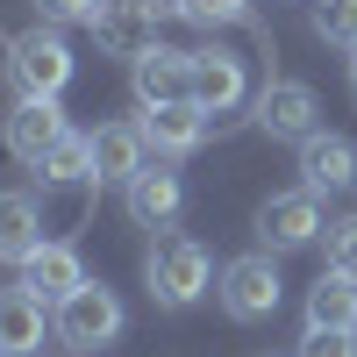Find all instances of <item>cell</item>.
Instances as JSON below:
<instances>
[{
    "mask_svg": "<svg viewBox=\"0 0 357 357\" xmlns=\"http://www.w3.org/2000/svg\"><path fill=\"white\" fill-rule=\"evenodd\" d=\"M8 86L15 100H57L72 86V43L57 36V22H36L8 43Z\"/></svg>",
    "mask_w": 357,
    "mask_h": 357,
    "instance_id": "cell-1",
    "label": "cell"
},
{
    "mask_svg": "<svg viewBox=\"0 0 357 357\" xmlns=\"http://www.w3.org/2000/svg\"><path fill=\"white\" fill-rule=\"evenodd\" d=\"M122 293H114V286H100V279H86L79 293H65V301H57L50 307V336L57 343H72L79 357H100L114 336H122Z\"/></svg>",
    "mask_w": 357,
    "mask_h": 357,
    "instance_id": "cell-2",
    "label": "cell"
},
{
    "mask_svg": "<svg viewBox=\"0 0 357 357\" xmlns=\"http://www.w3.org/2000/svg\"><path fill=\"white\" fill-rule=\"evenodd\" d=\"M143 286H151L158 307H193L207 286H215V257H207L193 236H158L151 257H143Z\"/></svg>",
    "mask_w": 357,
    "mask_h": 357,
    "instance_id": "cell-3",
    "label": "cell"
},
{
    "mask_svg": "<svg viewBox=\"0 0 357 357\" xmlns=\"http://www.w3.org/2000/svg\"><path fill=\"white\" fill-rule=\"evenodd\" d=\"M279 264H272V250H250V257H229L222 264V279H215V293H222V314L229 321H272L279 314Z\"/></svg>",
    "mask_w": 357,
    "mask_h": 357,
    "instance_id": "cell-4",
    "label": "cell"
},
{
    "mask_svg": "<svg viewBox=\"0 0 357 357\" xmlns=\"http://www.w3.org/2000/svg\"><path fill=\"white\" fill-rule=\"evenodd\" d=\"M172 15H178L172 0H100V15L86 22V29H93V43H100L107 57H143Z\"/></svg>",
    "mask_w": 357,
    "mask_h": 357,
    "instance_id": "cell-5",
    "label": "cell"
},
{
    "mask_svg": "<svg viewBox=\"0 0 357 357\" xmlns=\"http://www.w3.org/2000/svg\"><path fill=\"white\" fill-rule=\"evenodd\" d=\"M250 122L264 136H279V143H307L314 122H321V100H314V86L307 79H264L257 86V114Z\"/></svg>",
    "mask_w": 357,
    "mask_h": 357,
    "instance_id": "cell-6",
    "label": "cell"
},
{
    "mask_svg": "<svg viewBox=\"0 0 357 357\" xmlns=\"http://www.w3.org/2000/svg\"><path fill=\"white\" fill-rule=\"evenodd\" d=\"M321 193H307V186H293V193H272L257 207V243L264 250H307V243H321Z\"/></svg>",
    "mask_w": 357,
    "mask_h": 357,
    "instance_id": "cell-7",
    "label": "cell"
},
{
    "mask_svg": "<svg viewBox=\"0 0 357 357\" xmlns=\"http://www.w3.org/2000/svg\"><path fill=\"white\" fill-rule=\"evenodd\" d=\"M129 86H136V107L193 100V50H165V43H151L143 57H129Z\"/></svg>",
    "mask_w": 357,
    "mask_h": 357,
    "instance_id": "cell-8",
    "label": "cell"
},
{
    "mask_svg": "<svg viewBox=\"0 0 357 357\" xmlns=\"http://www.w3.org/2000/svg\"><path fill=\"white\" fill-rule=\"evenodd\" d=\"M65 136H72V122H65V107H57V100H15V107H8V151H15L29 172H36Z\"/></svg>",
    "mask_w": 357,
    "mask_h": 357,
    "instance_id": "cell-9",
    "label": "cell"
},
{
    "mask_svg": "<svg viewBox=\"0 0 357 357\" xmlns=\"http://www.w3.org/2000/svg\"><path fill=\"white\" fill-rule=\"evenodd\" d=\"M86 151H93V186H129V178L151 165V143H143L136 122H100L86 136Z\"/></svg>",
    "mask_w": 357,
    "mask_h": 357,
    "instance_id": "cell-10",
    "label": "cell"
},
{
    "mask_svg": "<svg viewBox=\"0 0 357 357\" xmlns=\"http://www.w3.org/2000/svg\"><path fill=\"white\" fill-rule=\"evenodd\" d=\"M136 129H143V143H151L158 158H193L200 143H207V107H193V100L143 107V114H136Z\"/></svg>",
    "mask_w": 357,
    "mask_h": 357,
    "instance_id": "cell-11",
    "label": "cell"
},
{
    "mask_svg": "<svg viewBox=\"0 0 357 357\" xmlns=\"http://www.w3.org/2000/svg\"><path fill=\"white\" fill-rule=\"evenodd\" d=\"M50 329V301H36L22 279L0 286V357H36Z\"/></svg>",
    "mask_w": 357,
    "mask_h": 357,
    "instance_id": "cell-12",
    "label": "cell"
},
{
    "mask_svg": "<svg viewBox=\"0 0 357 357\" xmlns=\"http://www.w3.org/2000/svg\"><path fill=\"white\" fill-rule=\"evenodd\" d=\"M122 200H129V222L136 229H172L178 207H186V186H178V172H165V165H143L122 186Z\"/></svg>",
    "mask_w": 357,
    "mask_h": 357,
    "instance_id": "cell-13",
    "label": "cell"
},
{
    "mask_svg": "<svg viewBox=\"0 0 357 357\" xmlns=\"http://www.w3.org/2000/svg\"><path fill=\"white\" fill-rule=\"evenodd\" d=\"M301 186H307V193H350V186H357V143L314 129V136L301 143Z\"/></svg>",
    "mask_w": 357,
    "mask_h": 357,
    "instance_id": "cell-14",
    "label": "cell"
},
{
    "mask_svg": "<svg viewBox=\"0 0 357 357\" xmlns=\"http://www.w3.org/2000/svg\"><path fill=\"white\" fill-rule=\"evenodd\" d=\"M236 100H243V57L236 50H193V107L207 114H229Z\"/></svg>",
    "mask_w": 357,
    "mask_h": 357,
    "instance_id": "cell-15",
    "label": "cell"
},
{
    "mask_svg": "<svg viewBox=\"0 0 357 357\" xmlns=\"http://www.w3.org/2000/svg\"><path fill=\"white\" fill-rule=\"evenodd\" d=\"M22 286L36 293V301H50V307H57L65 293H79V286H86V264H79V250H72V243H43L36 257L22 264Z\"/></svg>",
    "mask_w": 357,
    "mask_h": 357,
    "instance_id": "cell-16",
    "label": "cell"
},
{
    "mask_svg": "<svg viewBox=\"0 0 357 357\" xmlns=\"http://www.w3.org/2000/svg\"><path fill=\"white\" fill-rule=\"evenodd\" d=\"M43 250V215H36V200L29 193H0V264H22Z\"/></svg>",
    "mask_w": 357,
    "mask_h": 357,
    "instance_id": "cell-17",
    "label": "cell"
},
{
    "mask_svg": "<svg viewBox=\"0 0 357 357\" xmlns=\"http://www.w3.org/2000/svg\"><path fill=\"white\" fill-rule=\"evenodd\" d=\"M307 321L314 329H357V272H321L307 286Z\"/></svg>",
    "mask_w": 357,
    "mask_h": 357,
    "instance_id": "cell-18",
    "label": "cell"
},
{
    "mask_svg": "<svg viewBox=\"0 0 357 357\" xmlns=\"http://www.w3.org/2000/svg\"><path fill=\"white\" fill-rule=\"evenodd\" d=\"M36 172H43V186H79V178H93V151H86V136H65Z\"/></svg>",
    "mask_w": 357,
    "mask_h": 357,
    "instance_id": "cell-19",
    "label": "cell"
},
{
    "mask_svg": "<svg viewBox=\"0 0 357 357\" xmlns=\"http://www.w3.org/2000/svg\"><path fill=\"white\" fill-rule=\"evenodd\" d=\"M314 36L336 50H357V0H314Z\"/></svg>",
    "mask_w": 357,
    "mask_h": 357,
    "instance_id": "cell-20",
    "label": "cell"
},
{
    "mask_svg": "<svg viewBox=\"0 0 357 357\" xmlns=\"http://www.w3.org/2000/svg\"><path fill=\"white\" fill-rule=\"evenodd\" d=\"M186 22L200 29H236V22H250V0H172Z\"/></svg>",
    "mask_w": 357,
    "mask_h": 357,
    "instance_id": "cell-21",
    "label": "cell"
},
{
    "mask_svg": "<svg viewBox=\"0 0 357 357\" xmlns=\"http://www.w3.org/2000/svg\"><path fill=\"white\" fill-rule=\"evenodd\" d=\"M301 357H357V329H301Z\"/></svg>",
    "mask_w": 357,
    "mask_h": 357,
    "instance_id": "cell-22",
    "label": "cell"
},
{
    "mask_svg": "<svg viewBox=\"0 0 357 357\" xmlns=\"http://www.w3.org/2000/svg\"><path fill=\"white\" fill-rule=\"evenodd\" d=\"M321 250H329L336 272H357V215H343V222L321 229Z\"/></svg>",
    "mask_w": 357,
    "mask_h": 357,
    "instance_id": "cell-23",
    "label": "cell"
},
{
    "mask_svg": "<svg viewBox=\"0 0 357 357\" xmlns=\"http://www.w3.org/2000/svg\"><path fill=\"white\" fill-rule=\"evenodd\" d=\"M36 15L65 29V22H93V15H100V0H36Z\"/></svg>",
    "mask_w": 357,
    "mask_h": 357,
    "instance_id": "cell-24",
    "label": "cell"
},
{
    "mask_svg": "<svg viewBox=\"0 0 357 357\" xmlns=\"http://www.w3.org/2000/svg\"><path fill=\"white\" fill-rule=\"evenodd\" d=\"M350 79H357V50H350Z\"/></svg>",
    "mask_w": 357,
    "mask_h": 357,
    "instance_id": "cell-25",
    "label": "cell"
}]
</instances>
